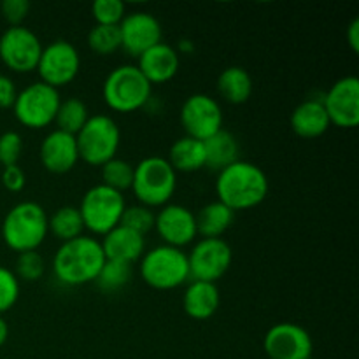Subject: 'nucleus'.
Returning a JSON list of instances; mask_svg holds the SVG:
<instances>
[{"mask_svg": "<svg viewBox=\"0 0 359 359\" xmlns=\"http://www.w3.org/2000/svg\"><path fill=\"white\" fill-rule=\"evenodd\" d=\"M105 263L100 241L88 235L63 242L53 256V273L62 286L77 287L95 283Z\"/></svg>", "mask_w": 359, "mask_h": 359, "instance_id": "nucleus-1", "label": "nucleus"}, {"mask_svg": "<svg viewBox=\"0 0 359 359\" xmlns=\"http://www.w3.org/2000/svg\"><path fill=\"white\" fill-rule=\"evenodd\" d=\"M216 195L233 212L255 209L269 195V177L258 165L238 160L217 172Z\"/></svg>", "mask_w": 359, "mask_h": 359, "instance_id": "nucleus-2", "label": "nucleus"}, {"mask_svg": "<svg viewBox=\"0 0 359 359\" xmlns=\"http://www.w3.org/2000/svg\"><path fill=\"white\" fill-rule=\"evenodd\" d=\"M48 212L37 202H20L2 221L4 244L20 252L37 251L48 237Z\"/></svg>", "mask_w": 359, "mask_h": 359, "instance_id": "nucleus-3", "label": "nucleus"}, {"mask_svg": "<svg viewBox=\"0 0 359 359\" xmlns=\"http://www.w3.org/2000/svg\"><path fill=\"white\" fill-rule=\"evenodd\" d=\"M153 86L137 65H119L107 74L102 86V98L111 111L130 114L146 107Z\"/></svg>", "mask_w": 359, "mask_h": 359, "instance_id": "nucleus-4", "label": "nucleus"}, {"mask_svg": "<svg viewBox=\"0 0 359 359\" xmlns=\"http://www.w3.org/2000/svg\"><path fill=\"white\" fill-rule=\"evenodd\" d=\"M177 189V174L167 158L147 156L135 165L132 191L140 205L161 209Z\"/></svg>", "mask_w": 359, "mask_h": 359, "instance_id": "nucleus-5", "label": "nucleus"}, {"mask_svg": "<svg viewBox=\"0 0 359 359\" xmlns=\"http://www.w3.org/2000/svg\"><path fill=\"white\" fill-rule=\"evenodd\" d=\"M139 273L153 290L170 291L189 280L188 255L172 245H156L140 258Z\"/></svg>", "mask_w": 359, "mask_h": 359, "instance_id": "nucleus-6", "label": "nucleus"}, {"mask_svg": "<svg viewBox=\"0 0 359 359\" xmlns=\"http://www.w3.org/2000/svg\"><path fill=\"white\" fill-rule=\"evenodd\" d=\"M79 160L91 167L105 165L116 158L121 144V130L118 123L107 114L90 116L86 125L76 135Z\"/></svg>", "mask_w": 359, "mask_h": 359, "instance_id": "nucleus-7", "label": "nucleus"}, {"mask_svg": "<svg viewBox=\"0 0 359 359\" xmlns=\"http://www.w3.org/2000/svg\"><path fill=\"white\" fill-rule=\"evenodd\" d=\"M77 209L83 217L84 230L104 237L119 226L126 202L123 193L114 191L104 184H97L84 193Z\"/></svg>", "mask_w": 359, "mask_h": 359, "instance_id": "nucleus-8", "label": "nucleus"}, {"mask_svg": "<svg viewBox=\"0 0 359 359\" xmlns=\"http://www.w3.org/2000/svg\"><path fill=\"white\" fill-rule=\"evenodd\" d=\"M60 102L58 90L37 81L18 91L13 105L14 118L28 130H44L55 123Z\"/></svg>", "mask_w": 359, "mask_h": 359, "instance_id": "nucleus-9", "label": "nucleus"}, {"mask_svg": "<svg viewBox=\"0 0 359 359\" xmlns=\"http://www.w3.org/2000/svg\"><path fill=\"white\" fill-rule=\"evenodd\" d=\"M233 251L223 238H200L188 252L189 280L216 284L230 270Z\"/></svg>", "mask_w": 359, "mask_h": 359, "instance_id": "nucleus-10", "label": "nucleus"}, {"mask_svg": "<svg viewBox=\"0 0 359 359\" xmlns=\"http://www.w3.org/2000/svg\"><path fill=\"white\" fill-rule=\"evenodd\" d=\"M42 48L41 39L23 25L9 27L0 35V60L13 72H34L41 60Z\"/></svg>", "mask_w": 359, "mask_h": 359, "instance_id": "nucleus-11", "label": "nucleus"}, {"mask_svg": "<svg viewBox=\"0 0 359 359\" xmlns=\"http://www.w3.org/2000/svg\"><path fill=\"white\" fill-rule=\"evenodd\" d=\"M41 77V83L60 90L67 86L77 77L81 70V56L76 46L69 41L51 42L49 46L42 48L41 60L35 69Z\"/></svg>", "mask_w": 359, "mask_h": 359, "instance_id": "nucleus-12", "label": "nucleus"}, {"mask_svg": "<svg viewBox=\"0 0 359 359\" xmlns=\"http://www.w3.org/2000/svg\"><path fill=\"white\" fill-rule=\"evenodd\" d=\"M179 118L186 135L202 142L223 130V109L216 98L205 93L186 98Z\"/></svg>", "mask_w": 359, "mask_h": 359, "instance_id": "nucleus-13", "label": "nucleus"}, {"mask_svg": "<svg viewBox=\"0 0 359 359\" xmlns=\"http://www.w3.org/2000/svg\"><path fill=\"white\" fill-rule=\"evenodd\" d=\"M321 102L330 125L344 130H353L359 125V79L356 76H346L332 84Z\"/></svg>", "mask_w": 359, "mask_h": 359, "instance_id": "nucleus-14", "label": "nucleus"}, {"mask_svg": "<svg viewBox=\"0 0 359 359\" xmlns=\"http://www.w3.org/2000/svg\"><path fill=\"white\" fill-rule=\"evenodd\" d=\"M263 349L270 359H311L314 344L304 326L277 323L266 332Z\"/></svg>", "mask_w": 359, "mask_h": 359, "instance_id": "nucleus-15", "label": "nucleus"}, {"mask_svg": "<svg viewBox=\"0 0 359 359\" xmlns=\"http://www.w3.org/2000/svg\"><path fill=\"white\" fill-rule=\"evenodd\" d=\"M154 230L165 245L177 249L195 242L198 235L195 214L179 203H167L154 214Z\"/></svg>", "mask_w": 359, "mask_h": 359, "instance_id": "nucleus-16", "label": "nucleus"}, {"mask_svg": "<svg viewBox=\"0 0 359 359\" xmlns=\"http://www.w3.org/2000/svg\"><path fill=\"white\" fill-rule=\"evenodd\" d=\"M119 34H121L123 51L133 58H139L147 49L160 44L163 30L160 21L153 14L137 11L126 14L125 20L119 23Z\"/></svg>", "mask_w": 359, "mask_h": 359, "instance_id": "nucleus-17", "label": "nucleus"}, {"mask_svg": "<svg viewBox=\"0 0 359 359\" xmlns=\"http://www.w3.org/2000/svg\"><path fill=\"white\" fill-rule=\"evenodd\" d=\"M39 158H41L42 167L49 174H69L79 161L76 135H70L62 130L49 132L39 147Z\"/></svg>", "mask_w": 359, "mask_h": 359, "instance_id": "nucleus-18", "label": "nucleus"}, {"mask_svg": "<svg viewBox=\"0 0 359 359\" xmlns=\"http://www.w3.org/2000/svg\"><path fill=\"white\" fill-rule=\"evenodd\" d=\"M179 65H181L179 53L165 42L153 46L137 58V69L149 81L151 86L165 84L174 79L179 72Z\"/></svg>", "mask_w": 359, "mask_h": 359, "instance_id": "nucleus-19", "label": "nucleus"}, {"mask_svg": "<svg viewBox=\"0 0 359 359\" xmlns=\"http://www.w3.org/2000/svg\"><path fill=\"white\" fill-rule=\"evenodd\" d=\"M102 251H104L105 259H112V262H123L133 265L139 262L146 252V237L137 231L130 230V228L116 226L114 230L104 235L100 241Z\"/></svg>", "mask_w": 359, "mask_h": 359, "instance_id": "nucleus-20", "label": "nucleus"}, {"mask_svg": "<svg viewBox=\"0 0 359 359\" xmlns=\"http://www.w3.org/2000/svg\"><path fill=\"white\" fill-rule=\"evenodd\" d=\"M221 305L219 287L214 283H202V280H191L188 283L182 297V309L186 316L196 321L210 319L217 312Z\"/></svg>", "mask_w": 359, "mask_h": 359, "instance_id": "nucleus-21", "label": "nucleus"}, {"mask_svg": "<svg viewBox=\"0 0 359 359\" xmlns=\"http://www.w3.org/2000/svg\"><path fill=\"white\" fill-rule=\"evenodd\" d=\"M330 119L323 102L318 98H309L298 104L291 114V128L302 139H318L325 135L330 128Z\"/></svg>", "mask_w": 359, "mask_h": 359, "instance_id": "nucleus-22", "label": "nucleus"}, {"mask_svg": "<svg viewBox=\"0 0 359 359\" xmlns=\"http://www.w3.org/2000/svg\"><path fill=\"white\" fill-rule=\"evenodd\" d=\"M167 161L174 168L175 174H193L205 168V149L202 140L184 135L175 140L168 151Z\"/></svg>", "mask_w": 359, "mask_h": 359, "instance_id": "nucleus-23", "label": "nucleus"}, {"mask_svg": "<svg viewBox=\"0 0 359 359\" xmlns=\"http://www.w3.org/2000/svg\"><path fill=\"white\" fill-rule=\"evenodd\" d=\"M203 149H205V167L216 172H221L228 165L238 161L241 154L237 139L226 130H219L212 137L203 140Z\"/></svg>", "mask_w": 359, "mask_h": 359, "instance_id": "nucleus-24", "label": "nucleus"}, {"mask_svg": "<svg viewBox=\"0 0 359 359\" xmlns=\"http://www.w3.org/2000/svg\"><path fill=\"white\" fill-rule=\"evenodd\" d=\"M217 93L228 104L241 105L251 98L252 79L244 67H226L217 77Z\"/></svg>", "mask_w": 359, "mask_h": 359, "instance_id": "nucleus-25", "label": "nucleus"}, {"mask_svg": "<svg viewBox=\"0 0 359 359\" xmlns=\"http://www.w3.org/2000/svg\"><path fill=\"white\" fill-rule=\"evenodd\" d=\"M195 217L196 230H198V235H202V238H221L224 231L233 224L235 212L230 207L216 200L203 205Z\"/></svg>", "mask_w": 359, "mask_h": 359, "instance_id": "nucleus-26", "label": "nucleus"}, {"mask_svg": "<svg viewBox=\"0 0 359 359\" xmlns=\"http://www.w3.org/2000/svg\"><path fill=\"white\" fill-rule=\"evenodd\" d=\"M48 230L62 244L81 237L84 231V224L79 209L74 205L58 207L51 216H48Z\"/></svg>", "mask_w": 359, "mask_h": 359, "instance_id": "nucleus-27", "label": "nucleus"}, {"mask_svg": "<svg viewBox=\"0 0 359 359\" xmlns=\"http://www.w3.org/2000/svg\"><path fill=\"white\" fill-rule=\"evenodd\" d=\"M90 119L88 114V107L81 98H67V100L60 102L58 112H56L55 123L62 132L70 133V135H77L81 132L86 121Z\"/></svg>", "mask_w": 359, "mask_h": 359, "instance_id": "nucleus-28", "label": "nucleus"}, {"mask_svg": "<svg viewBox=\"0 0 359 359\" xmlns=\"http://www.w3.org/2000/svg\"><path fill=\"white\" fill-rule=\"evenodd\" d=\"M133 276V265L123 262H112V259H105L104 266L98 272L97 286L100 287L104 293H116V291L123 290L128 286Z\"/></svg>", "mask_w": 359, "mask_h": 359, "instance_id": "nucleus-29", "label": "nucleus"}, {"mask_svg": "<svg viewBox=\"0 0 359 359\" xmlns=\"http://www.w3.org/2000/svg\"><path fill=\"white\" fill-rule=\"evenodd\" d=\"M133 170H135V167L130 161L121 160L118 156L112 158L111 161H107V163L100 167V184L107 186V188L119 193L126 191V189H132Z\"/></svg>", "mask_w": 359, "mask_h": 359, "instance_id": "nucleus-30", "label": "nucleus"}, {"mask_svg": "<svg viewBox=\"0 0 359 359\" xmlns=\"http://www.w3.org/2000/svg\"><path fill=\"white\" fill-rule=\"evenodd\" d=\"M88 46L93 53L100 56H107L121 49V34L119 27H105V25H95L88 32Z\"/></svg>", "mask_w": 359, "mask_h": 359, "instance_id": "nucleus-31", "label": "nucleus"}, {"mask_svg": "<svg viewBox=\"0 0 359 359\" xmlns=\"http://www.w3.org/2000/svg\"><path fill=\"white\" fill-rule=\"evenodd\" d=\"M91 16L95 25L105 27H119L126 16V6L121 0H97L91 6Z\"/></svg>", "mask_w": 359, "mask_h": 359, "instance_id": "nucleus-32", "label": "nucleus"}, {"mask_svg": "<svg viewBox=\"0 0 359 359\" xmlns=\"http://www.w3.org/2000/svg\"><path fill=\"white\" fill-rule=\"evenodd\" d=\"M46 263L44 258L39 255L37 251H27L20 252L16 258V269H14V276L18 280L23 283H35L44 276Z\"/></svg>", "mask_w": 359, "mask_h": 359, "instance_id": "nucleus-33", "label": "nucleus"}, {"mask_svg": "<svg viewBox=\"0 0 359 359\" xmlns=\"http://www.w3.org/2000/svg\"><path fill=\"white\" fill-rule=\"evenodd\" d=\"M119 224L146 237L151 230H154V212L153 209L140 205V203L139 205H130L123 212L121 223Z\"/></svg>", "mask_w": 359, "mask_h": 359, "instance_id": "nucleus-34", "label": "nucleus"}, {"mask_svg": "<svg viewBox=\"0 0 359 359\" xmlns=\"http://www.w3.org/2000/svg\"><path fill=\"white\" fill-rule=\"evenodd\" d=\"M20 300V280L13 270L0 266V316L9 312Z\"/></svg>", "mask_w": 359, "mask_h": 359, "instance_id": "nucleus-35", "label": "nucleus"}, {"mask_svg": "<svg viewBox=\"0 0 359 359\" xmlns=\"http://www.w3.org/2000/svg\"><path fill=\"white\" fill-rule=\"evenodd\" d=\"M21 153H23V139L18 132H4L0 135V165L2 167H11L18 165Z\"/></svg>", "mask_w": 359, "mask_h": 359, "instance_id": "nucleus-36", "label": "nucleus"}, {"mask_svg": "<svg viewBox=\"0 0 359 359\" xmlns=\"http://www.w3.org/2000/svg\"><path fill=\"white\" fill-rule=\"evenodd\" d=\"M0 11L9 27H21L25 18L30 13V2L28 0H4Z\"/></svg>", "mask_w": 359, "mask_h": 359, "instance_id": "nucleus-37", "label": "nucleus"}, {"mask_svg": "<svg viewBox=\"0 0 359 359\" xmlns=\"http://www.w3.org/2000/svg\"><path fill=\"white\" fill-rule=\"evenodd\" d=\"M0 184L11 193L23 191L25 184H27V175H25L23 168L20 165L4 167L2 174H0Z\"/></svg>", "mask_w": 359, "mask_h": 359, "instance_id": "nucleus-38", "label": "nucleus"}, {"mask_svg": "<svg viewBox=\"0 0 359 359\" xmlns=\"http://www.w3.org/2000/svg\"><path fill=\"white\" fill-rule=\"evenodd\" d=\"M16 97L18 90L14 86V81L9 76L0 74V109H13Z\"/></svg>", "mask_w": 359, "mask_h": 359, "instance_id": "nucleus-39", "label": "nucleus"}, {"mask_svg": "<svg viewBox=\"0 0 359 359\" xmlns=\"http://www.w3.org/2000/svg\"><path fill=\"white\" fill-rule=\"evenodd\" d=\"M347 42H349L354 55H358L359 53V20L358 18L351 21L349 28H347Z\"/></svg>", "mask_w": 359, "mask_h": 359, "instance_id": "nucleus-40", "label": "nucleus"}, {"mask_svg": "<svg viewBox=\"0 0 359 359\" xmlns=\"http://www.w3.org/2000/svg\"><path fill=\"white\" fill-rule=\"evenodd\" d=\"M7 339H9V325L4 319V316H0V347L7 342Z\"/></svg>", "mask_w": 359, "mask_h": 359, "instance_id": "nucleus-41", "label": "nucleus"}, {"mask_svg": "<svg viewBox=\"0 0 359 359\" xmlns=\"http://www.w3.org/2000/svg\"><path fill=\"white\" fill-rule=\"evenodd\" d=\"M193 49H195V46H193V42L191 41H181L179 42V46H177V49H175V51L179 53V55H181V53H191Z\"/></svg>", "mask_w": 359, "mask_h": 359, "instance_id": "nucleus-42", "label": "nucleus"}, {"mask_svg": "<svg viewBox=\"0 0 359 359\" xmlns=\"http://www.w3.org/2000/svg\"><path fill=\"white\" fill-rule=\"evenodd\" d=\"M311 359H312V358H311Z\"/></svg>", "mask_w": 359, "mask_h": 359, "instance_id": "nucleus-43", "label": "nucleus"}]
</instances>
